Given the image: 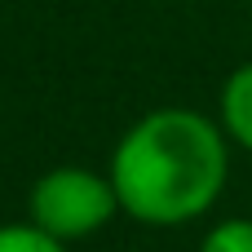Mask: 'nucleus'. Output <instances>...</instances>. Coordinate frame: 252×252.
<instances>
[{
	"mask_svg": "<svg viewBox=\"0 0 252 252\" xmlns=\"http://www.w3.org/2000/svg\"><path fill=\"white\" fill-rule=\"evenodd\" d=\"M199 252H252V217H226V221H217L199 239Z\"/></svg>",
	"mask_w": 252,
	"mask_h": 252,
	"instance_id": "5",
	"label": "nucleus"
},
{
	"mask_svg": "<svg viewBox=\"0 0 252 252\" xmlns=\"http://www.w3.org/2000/svg\"><path fill=\"white\" fill-rule=\"evenodd\" d=\"M120 217V199L106 173L84 164H58L35 177L27 195V221H35L44 235L62 239L66 248L106 230Z\"/></svg>",
	"mask_w": 252,
	"mask_h": 252,
	"instance_id": "2",
	"label": "nucleus"
},
{
	"mask_svg": "<svg viewBox=\"0 0 252 252\" xmlns=\"http://www.w3.org/2000/svg\"><path fill=\"white\" fill-rule=\"evenodd\" d=\"M217 124L230 137V146L252 151V62H239L217 97Z\"/></svg>",
	"mask_w": 252,
	"mask_h": 252,
	"instance_id": "3",
	"label": "nucleus"
},
{
	"mask_svg": "<svg viewBox=\"0 0 252 252\" xmlns=\"http://www.w3.org/2000/svg\"><path fill=\"white\" fill-rule=\"evenodd\" d=\"M0 252H66V244L44 235L35 221H9L0 226Z\"/></svg>",
	"mask_w": 252,
	"mask_h": 252,
	"instance_id": "4",
	"label": "nucleus"
},
{
	"mask_svg": "<svg viewBox=\"0 0 252 252\" xmlns=\"http://www.w3.org/2000/svg\"><path fill=\"white\" fill-rule=\"evenodd\" d=\"M106 177L124 217L155 230L186 226L221 199L230 137L195 106H155L120 133Z\"/></svg>",
	"mask_w": 252,
	"mask_h": 252,
	"instance_id": "1",
	"label": "nucleus"
}]
</instances>
